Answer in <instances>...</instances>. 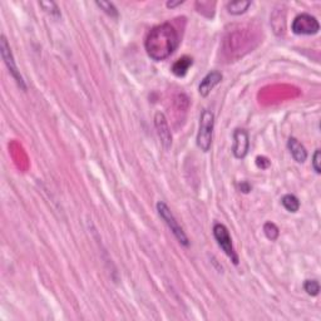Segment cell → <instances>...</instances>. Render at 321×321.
<instances>
[{
	"label": "cell",
	"instance_id": "cell-2",
	"mask_svg": "<svg viewBox=\"0 0 321 321\" xmlns=\"http://www.w3.org/2000/svg\"><path fill=\"white\" fill-rule=\"evenodd\" d=\"M213 126H215V116L211 111L204 109L199 117V128L197 133V146L201 148V151H210L212 144Z\"/></svg>",
	"mask_w": 321,
	"mask_h": 321
},
{
	"label": "cell",
	"instance_id": "cell-10",
	"mask_svg": "<svg viewBox=\"0 0 321 321\" xmlns=\"http://www.w3.org/2000/svg\"><path fill=\"white\" fill-rule=\"evenodd\" d=\"M287 147L290 149V153L294 157V159L299 163H304L308 158V152H306L305 147L297 141L294 137H290L289 142H287Z\"/></svg>",
	"mask_w": 321,
	"mask_h": 321
},
{
	"label": "cell",
	"instance_id": "cell-17",
	"mask_svg": "<svg viewBox=\"0 0 321 321\" xmlns=\"http://www.w3.org/2000/svg\"><path fill=\"white\" fill-rule=\"evenodd\" d=\"M304 289L310 296H318L319 292H320V285L316 280H306L305 284H304Z\"/></svg>",
	"mask_w": 321,
	"mask_h": 321
},
{
	"label": "cell",
	"instance_id": "cell-6",
	"mask_svg": "<svg viewBox=\"0 0 321 321\" xmlns=\"http://www.w3.org/2000/svg\"><path fill=\"white\" fill-rule=\"evenodd\" d=\"M291 30L297 35H314L320 30V24L315 16L303 13L294 19Z\"/></svg>",
	"mask_w": 321,
	"mask_h": 321
},
{
	"label": "cell",
	"instance_id": "cell-8",
	"mask_svg": "<svg viewBox=\"0 0 321 321\" xmlns=\"http://www.w3.org/2000/svg\"><path fill=\"white\" fill-rule=\"evenodd\" d=\"M250 148V138L249 133L245 129L237 128L234 132V147H232V152L236 158L242 159L246 157L247 152Z\"/></svg>",
	"mask_w": 321,
	"mask_h": 321
},
{
	"label": "cell",
	"instance_id": "cell-19",
	"mask_svg": "<svg viewBox=\"0 0 321 321\" xmlns=\"http://www.w3.org/2000/svg\"><path fill=\"white\" fill-rule=\"evenodd\" d=\"M271 162L268 161V158H266V157L263 156H258L257 158H256V166H257L258 168H261V170H267L268 167H270Z\"/></svg>",
	"mask_w": 321,
	"mask_h": 321
},
{
	"label": "cell",
	"instance_id": "cell-16",
	"mask_svg": "<svg viewBox=\"0 0 321 321\" xmlns=\"http://www.w3.org/2000/svg\"><path fill=\"white\" fill-rule=\"evenodd\" d=\"M96 4L97 6H99V8H101L104 13L108 14L109 16H113V18H117L118 16L117 8L112 3H109V1H96Z\"/></svg>",
	"mask_w": 321,
	"mask_h": 321
},
{
	"label": "cell",
	"instance_id": "cell-7",
	"mask_svg": "<svg viewBox=\"0 0 321 321\" xmlns=\"http://www.w3.org/2000/svg\"><path fill=\"white\" fill-rule=\"evenodd\" d=\"M154 126H156L157 133L161 138V143L163 144L166 149H170L172 146V134H171L167 118L162 112H157L154 114Z\"/></svg>",
	"mask_w": 321,
	"mask_h": 321
},
{
	"label": "cell",
	"instance_id": "cell-14",
	"mask_svg": "<svg viewBox=\"0 0 321 321\" xmlns=\"http://www.w3.org/2000/svg\"><path fill=\"white\" fill-rule=\"evenodd\" d=\"M263 232H265L266 237H267L268 240H271V241L277 240V237H279L280 235L279 227L273 222H266L265 225H263Z\"/></svg>",
	"mask_w": 321,
	"mask_h": 321
},
{
	"label": "cell",
	"instance_id": "cell-12",
	"mask_svg": "<svg viewBox=\"0 0 321 321\" xmlns=\"http://www.w3.org/2000/svg\"><path fill=\"white\" fill-rule=\"evenodd\" d=\"M281 203L289 212H297L300 208V201L294 194H285L281 198Z\"/></svg>",
	"mask_w": 321,
	"mask_h": 321
},
{
	"label": "cell",
	"instance_id": "cell-5",
	"mask_svg": "<svg viewBox=\"0 0 321 321\" xmlns=\"http://www.w3.org/2000/svg\"><path fill=\"white\" fill-rule=\"evenodd\" d=\"M0 52H1V57H3L4 63H5V65L8 66L9 73H10L11 77L15 79L16 84H18L23 90H27V85H25L24 79H23V77H21L20 72H19L18 69V66H16L13 53H11L10 45H9L5 35H1V37H0Z\"/></svg>",
	"mask_w": 321,
	"mask_h": 321
},
{
	"label": "cell",
	"instance_id": "cell-13",
	"mask_svg": "<svg viewBox=\"0 0 321 321\" xmlns=\"http://www.w3.org/2000/svg\"><path fill=\"white\" fill-rule=\"evenodd\" d=\"M251 6V1H245V0H240V1H232V3L227 4L228 11L234 15H240L244 14L247 9Z\"/></svg>",
	"mask_w": 321,
	"mask_h": 321
},
{
	"label": "cell",
	"instance_id": "cell-11",
	"mask_svg": "<svg viewBox=\"0 0 321 321\" xmlns=\"http://www.w3.org/2000/svg\"><path fill=\"white\" fill-rule=\"evenodd\" d=\"M193 61H192L191 57H182L178 61L175 62V64L172 65V73L176 75V77H185L189 72L190 66L192 65Z\"/></svg>",
	"mask_w": 321,
	"mask_h": 321
},
{
	"label": "cell",
	"instance_id": "cell-9",
	"mask_svg": "<svg viewBox=\"0 0 321 321\" xmlns=\"http://www.w3.org/2000/svg\"><path fill=\"white\" fill-rule=\"evenodd\" d=\"M221 80H222V74H221L220 72H217V70L210 72L202 79L201 84H199V94H201L202 97H207L208 94L211 93V90H212L216 85L220 84Z\"/></svg>",
	"mask_w": 321,
	"mask_h": 321
},
{
	"label": "cell",
	"instance_id": "cell-20",
	"mask_svg": "<svg viewBox=\"0 0 321 321\" xmlns=\"http://www.w3.org/2000/svg\"><path fill=\"white\" fill-rule=\"evenodd\" d=\"M240 190H241L244 193H249V192L251 191V186L249 185V182H246V181H245V182L240 183Z\"/></svg>",
	"mask_w": 321,
	"mask_h": 321
},
{
	"label": "cell",
	"instance_id": "cell-21",
	"mask_svg": "<svg viewBox=\"0 0 321 321\" xmlns=\"http://www.w3.org/2000/svg\"><path fill=\"white\" fill-rule=\"evenodd\" d=\"M181 4H183L182 0H178V1H168L167 6H168V8H175V6L181 5Z\"/></svg>",
	"mask_w": 321,
	"mask_h": 321
},
{
	"label": "cell",
	"instance_id": "cell-4",
	"mask_svg": "<svg viewBox=\"0 0 321 321\" xmlns=\"http://www.w3.org/2000/svg\"><path fill=\"white\" fill-rule=\"evenodd\" d=\"M213 236H215L216 241H217L218 246L222 249V251L225 252L228 257L231 258L232 262L235 265H239V256H237L236 251L234 249V245H232L231 236H230V232H228L227 227L222 223H216L213 226Z\"/></svg>",
	"mask_w": 321,
	"mask_h": 321
},
{
	"label": "cell",
	"instance_id": "cell-3",
	"mask_svg": "<svg viewBox=\"0 0 321 321\" xmlns=\"http://www.w3.org/2000/svg\"><path fill=\"white\" fill-rule=\"evenodd\" d=\"M157 211H158L159 216L162 217V220L165 221L166 225L170 227L171 231L173 232V235L176 236V239L180 241L181 245H183V246H189L190 245V241H189V237L186 236V234H185V231L182 230V227H181L180 225H178V222L176 221L175 216H173V213L171 212V210L168 208L167 204L165 203V202L159 201L158 203H157Z\"/></svg>",
	"mask_w": 321,
	"mask_h": 321
},
{
	"label": "cell",
	"instance_id": "cell-18",
	"mask_svg": "<svg viewBox=\"0 0 321 321\" xmlns=\"http://www.w3.org/2000/svg\"><path fill=\"white\" fill-rule=\"evenodd\" d=\"M320 162H321V152H320V149H316L315 153H314V156H313V168L316 173L321 172Z\"/></svg>",
	"mask_w": 321,
	"mask_h": 321
},
{
	"label": "cell",
	"instance_id": "cell-1",
	"mask_svg": "<svg viewBox=\"0 0 321 321\" xmlns=\"http://www.w3.org/2000/svg\"><path fill=\"white\" fill-rule=\"evenodd\" d=\"M180 44L177 30L170 23L154 27L148 33L144 42L147 54L153 61L161 62L172 56Z\"/></svg>",
	"mask_w": 321,
	"mask_h": 321
},
{
	"label": "cell",
	"instance_id": "cell-15",
	"mask_svg": "<svg viewBox=\"0 0 321 321\" xmlns=\"http://www.w3.org/2000/svg\"><path fill=\"white\" fill-rule=\"evenodd\" d=\"M39 5L42 6L43 10H44L45 13H48L49 15L56 16V18L61 16V10H59L58 5H57L54 1H40Z\"/></svg>",
	"mask_w": 321,
	"mask_h": 321
}]
</instances>
